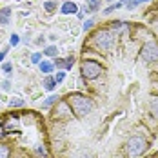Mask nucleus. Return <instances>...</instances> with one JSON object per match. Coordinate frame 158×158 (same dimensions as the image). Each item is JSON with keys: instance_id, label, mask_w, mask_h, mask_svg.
Instances as JSON below:
<instances>
[{"instance_id": "7c9ffc66", "label": "nucleus", "mask_w": 158, "mask_h": 158, "mask_svg": "<svg viewBox=\"0 0 158 158\" xmlns=\"http://www.w3.org/2000/svg\"><path fill=\"white\" fill-rule=\"evenodd\" d=\"M107 2H113V0H107Z\"/></svg>"}, {"instance_id": "f257e3e1", "label": "nucleus", "mask_w": 158, "mask_h": 158, "mask_svg": "<svg viewBox=\"0 0 158 158\" xmlns=\"http://www.w3.org/2000/svg\"><path fill=\"white\" fill-rule=\"evenodd\" d=\"M67 104H69L71 111H73L78 118L87 116V114L93 111V100L87 98L85 95H80V93H73V95L67 96Z\"/></svg>"}, {"instance_id": "a878e982", "label": "nucleus", "mask_w": 158, "mask_h": 158, "mask_svg": "<svg viewBox=\"0 0 158 158\" xmlns=\"http://www.w3.org/2000/svg\"><path fill=\"white\" fill-rule=\"evenodd\" d=\"M55 65H56V67H65V60H56Z\"/></svg>"}, {"instance_id": "b1692460", "label": "nucleus", "mask_w": 158, "mask_h": 158, "mask_svg": "<svg viewBox=\"0 0 158 158\" xmlns=\"http://www.w3.org/2000/svg\"><path fill=\"white\" fill-rule=\"evenodd\" d=\"M93 24H95L93 20H85V22H84V29H85V31H87V29H91V27H93Z\"/></svg>"}, {"instance_id": "a211bd4d", "label": "nucleus", "mask_w": 158, "mask_h": 158, "mask_svg": "<svg viewBox=\"0 0 158 158\" xmlns=\"http://www.w3.org/2000/svg\"><path fill=\"white\" fill-rule=\"evenodd\" d=\"M122 27H126V24H124V22H116V24H113V33H114V31H116V33L124 31Z\"/></svg>"}, {"instance_id": "f03ea898", "label": "nucleus", "mask_w": 158, "mask_h": 158, "mask_svg": "<svg viewBox=\"0 0 158 158\" xmlns=\"http://www.w3.org/2000/svg\"><path fill=\"white\" fill-rule=\"evenodd\" d=\"M91 44L100 51H107L116 44V35L109 29H98L91 36Z\"/></svg>"}, {"instance_id": "6e6552de", "label": "nucleus", "mask_w": 158, "mask_h": 158, "mask_svg": "<svg viewBox=\"0 0 158 158\" xmlns=\"http://www.w3.org/2000/svg\"><path fill=\"white\" fill-rule=\"evenodd\" d=\"M124 6H126V0H120V2H116V4L109 6V7H107V9H106L104 13H106V15H111V13H113L114 9H120V7H124Z\"/></svg>"}, {"instance_id": "20e7f679", "label": "nucleus", "mask_w": 158, "mask_h": 158, "mask_svg": "<svg viewBox=\"0 0 158 158\" xmlns=\"http://www.w3.org/2000/svg\"><path fill=\"white\" fill-rule=\"evenodd\" d=\"M127 155L133 158L140 156V155H143L145 153V149H147V142L143 140V138H140V136H131L129 140H127Z\"/></svg>"}, {"instance_id": "cd10ccee", "label": "nucleus", "mask_w": 158, "mask_h": 158, "mask_svg": "<svg viewBox=\"0 0 158 158\" xmlns=\"http://www.w3.org/2000/svg\"><path fill=\"white\" fill-rule=\"evenodd\" d=\"M6 55H7V49H2V51H0V62L4 60V56H6Z\"/></svg>"}, {"instance_id": "4be33fe9", "label": "nucleus", "mask_w": 158, "mask_h": 158, "mask_svg": "<svg viewBox=\"0 0 158 158\" xmlns=\"http://www.w3.org/2000/svg\"><path fill=\"white\" fill-rule=\"evenodd\" d=\"M73 64H75V58H73V56H67V58H65V69H71Z\"/></svg>"}, {"instance_id": "423d86ee", "label": "nucleus", "mask_w": 158, "mask_h": 158, "mask_svg": "<svg viewBox=\"0 0 158 158\" xmlns=\"http://www.w3.org/2000/svg\"><path fill=\"white\" fill-rule=\"evenodd\" d=\"M78 11V7H77V4L75 2H65L62 6V13L64 15H75Z\"/></svg>"}, {"instance_id": "2eb2a0df", "label": "nucleus", "mask_w": 158, "mask_h": 158, "mask_svg": "<svg viewBox=\"0 0 158 158\" xmlns=\"http://www.w3.org/2000/svg\"><path fill=\"white\" fill-rule=\"evenodd\" d=\"M44 53H46L48 56H56V55H58V49H56V46H49V48L44 49Z\"/></svg>"}, {"instance_id": "c85d7f7f", "label": "nucleus", "mask_w": 158, "mask_h": 158, "mask_svg": "<svg viewBox=\"0 0 158 158\" xmlns=\"http://www.w3.org/2000/svg\"><path fill=\"white\" fill-rule=\"evenodd\" d=\"M36 151H38V153H40V155H46V149H44V147H38V149H36Z\"/></svg>"}, {"instance_id": "c756f323", "label": "nucleus", "mask_w": 158, "mask_h": 158, "mask_svg": "<svg viewBox=\"0 0 158 158\" xmlns=\"http://www.w3.org/2000/svg\"><path fill=\"white\" fill-rule=\"evenodd\" d=\"M82 158H93V156H91V155H84Z\"/></svg>"}, {"instance_id": "bb28decb", "label": "nucleus", "mask_w": 158, "mask_h": 158, "mask_svg": "<svg viewBox=\"0 0 158 158\" xmlns=\"http://www.w3.org/2000/svg\"><path fill=\"white\" fill-rule=\"evenodd\" d=\"M9 87H11V84H9V82H7V80H6V82H4V84H2V89H4V91H7V89H9Z\"/></svg>"}, {"instance_id": "6ab92c4d", "label": "nucleus", "mask_w": 158, "mask_h": 158, "mask_svg": "<svg viewBox=\"0 0 158 158\" xmlns=\"http://www.w3.org/2000/svg\"><path fill=\"white\" fill-rule=\"evenodd\" d=\"M44 7H46L48 11H55V9H56V2H51V0H49V2L44 4Z\"/></svg>"}, {"instance_id": "7ed1b4c3", "label": "nucleus", "mask_w": 158, "mask_h": 158, "mask_svg": "<svg viewBox=\"0 0 158 158\" xmlns=\"http://www.w3.org/2000/svg\"><path fill=\"white\" fill-rule=\"evenodd\" d=\"M102 71H104V67H102L98 62H95V60H84L82 65H80V73H82V77L87 78V80L98 78Z\"/></svg>"}, {"instance_id": "f8f14e48", "label": "nucleus", "mask_w": 158, "mask_h": 158, "mask_svg": "<svg viewBox=\"0 0 158 158\" xmlns=\"http://www.w3.org/2000/svg\"><path fill=\"white\" fill-rule=\"evenodd\" d=\"M55 102H58V96H56V95H53V96H49V98H46V100H44V104H42V107H44V109H48V107H51Z\"/></svg>"}, {"instance_id": "9d476101", "label": "nucleus", "mask_w": 158, "mask_h": 158, "mask_svg": "<svg viewBox=\"0 0 158 158\" xmlns=\"http://www.w3.org/2000/svg\"><path fill=\"white\" fill-rule=\"evenodd\" d=\"M55 85H56V82H55V78H53V77H48V78H44V89L51 91V89H55Z\"/></svg>"}, {"instance_id": "aec40b11", "label": "nucleus", "mask_w": 158, "mask_h": 158, "mask_svg": "<svg viewBox=\"0 0 158 158\" xmlns=\"http://www.w3.org/2000/svg\"><path fill=\"white\" fill-rule=\"evenodd\" d=\"M31 62L33 64H40L42 62V53H35V55L31 56Z\"/></svg>"}, {"instance_id": "1a4fd4ad", "label": "nucleus", "mask_w": 158, "mask_h": 158, "mask_svg": "<svg viewBox=\"0 0 158 158\" xmlns=\"http://www.w3.org/2000/svg\"><path fill=\"white\" fill-rule=\"evenodd\" d=\"M145 2H149V0H126V7H127V9H135L136 6L145 4Z\"/></svg>"}, {"instance_id": "9b49d317", "label": "nucleus", "mask_w": 158, "mask_h": 158, "mask_svg": "<svg viewBox=\"0 0 158 158\" xmlns=\"http://www.w3.org/2000/svg\"><path fill=\"white\" fill-rule=\"evenodd\" d=\"M149 109H151V113H153V116H156V118H158V98H156V96H155V98H151Z\"/></svg>"}, {"instance_id": "4468645a", "label": "nucleus", "mask_w": 158, "mask_h": 158, "mask_svg": "<svg viewBox=\"0 0 158 158\" xmlns=\"http://www.w3.org/2000/svg\"><path fill=\"white\" fill-rule=\"evenodd\" d=\"M89 4V11H98L100 9V0H85Z\"/></svg>"}, {"instance_id": "dca6fc26", "label": "nucleus", "mask_w": 158, "mask_h": 158, "mask_svg": "<svg viewBox=\"0 0 158 158\" xmlns=\"http://www.w3.org/2000/svg\"><path fill=\"white\" fill-rule=\"evenodd\" d=\"M0 158H9V147L0 143Z\"/></svg>"}, {"instance_id": "412c9836", "label": "nucleus", "mask_w": 158, "mask_h": 158, "mask_svg": "<svg viewBox=\"0 0 158 158\" xmlns=\"http://www.w3.org/2000/svg\"><path fill=\"white\" fill-rule=\"evenodd\" d=\"M53 78H55V82L58 84V82H62V80L65 78V73H64V71H58V73H56V75H55Z\"/></svg>"}, {"instance_id": "39448f33", "label": "nucleus", "mask_w": 158, "mask_h": 158, "mask_svg": "<svg viewBox=\"0 0 158 158\" xmlns=\"http://www.w3.org/2000/svg\"><path fill=\"white\" fill-rule=\"evenodd\" d=\"M143 62H156L158 60V44L155 40H149L147 44H143L142 51H140Z\"/></svg>"}, {"instance_id": "5701e85b", "label": "nucleus", "mask_w": 158, "mask_h": 158, "mask_svg": "<svg viewBox=\"0 0 158 158\" xmlns=\"http://www.w3.org/2000/svg\"><path fill=\"white\" fill-rule=\"evenodd\" d=\"M18 40H20V38H18V35H11L9 44H11V46H16V44H18Z\"/></svg>"}, {"instance_id": "0eeeda50", "label": "nucleus", "mask_w": 158, "mask_h": 158, "mask_svg": "<svg viewBox=\"0 0 158 158\" xmlns=\"http://www.w3.org/2000/svg\"><path fill=\"white\" fill-rule=\"evenodd\" d=\"M9 16H11V9L9 7H2L0 9V24L2 26H7L9 24Z\"/></svg>"}, {"instance_id": "f3484780", "label": "nucleus", "mask_w": 158, "mask_h": 158, "mask_svg": "<svg viewBox=\"0 0 158 158\" xmlns=\"http://www.w3.org/2000/svg\"><path fill=\"white\" fill-rule=\"evenodd\" d=\"M9 106H11V107H22V106H24V100H20V98H13V100L9 102Z\"/></svg>"}, {"instance_id": "ddd939ff", "label": "nucleus", "mask_w": 158, "mask_h": 158, "mask_svg": "<svg viewBox=\"0 0 158 158\" xmlns=\"http://www.w3.org/2000/svg\"><path fill=\"white\" fill-rule=\"evenodd\" d=\"M40 71H42V73H51V71H53V64L51 62H40Z\"/></svg>"}, {"instance_id": "393cba45", "label": "nucleus", "mask_w": 158, "mask_h": 158, "mask_svg": "<svg viewBox=\"0 0 158 158\" xmlns=\"http://www.w3.org/2000/svg\"><path fill=\"white\" fill-rule=\"evenodd\" d=\"M2 69H4V73H9V71L13 69V65H11L9 62H6V64H4V67H2Z\"/></svg>"}]
</instances>
